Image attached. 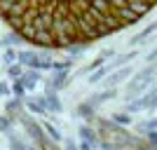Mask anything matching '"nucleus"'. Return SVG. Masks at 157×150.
<instances>
[{
	"instance_id": "obj_1",
	"label": "nucleus",
	"mask_w": 157,
	"mask_h": 150,
	"mask_svg": "<svg viewBox=\"0 0 157 150\" xmlns=\"http://www.w3.org/2000/svg\"><path fill=\"white\" fill-rule=\"evenodd\" d=\"M155 0H0V17L40 47H73L136 24Z\"/></svg>"
}]
</instances>
